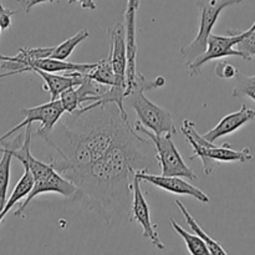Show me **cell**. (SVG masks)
Instances as JSON below:
<instances>
[{
	"label": "cell",
	"mask_w": 255,
	"mask_h": 255,
	"mask_svg": "<svg viewBox=\"0 0 255 255\" xmlns=\"http://www.w3.org/2000/svg\"><path fill=\"white\" fill-rule=\"evenodd\" d=\"M85 75L94 81L99 82V84L106 85V86H114L115 85V74L109 55H107L106 59L95 62V66Z\"/></svg>",
	"instance_id": "obj_19"
},
{
	"label": "cell",
	"mask_w": 255,
	"mask_h": 255,
	"mask_svg": "<svg viewBox=\"0 0 255 255\" xmlns=\"http://www.w3.org/2000/svg\"><path fill=\"white\" fill-rule=\"evenodd\" d=\"M134 174H136L137 178H139L141 181L148 182V183L153 184L157 188L164 189V191L171 192V193L174 194H179V196L193 197L197 201L202 202V203L204 204L211 202L209 197L207 196L202 189L193 186V184L188 183V182L184 181L182 177L163 176V174L158 176V174L148 173V171H137Z\"/></svg>",
	"instance_id": "obj_11"
},
{
	"label": "cell",
	"mask_w": 255,
	"mask_h": 255,
	"mask_svg": "<svg viewBox=\"0 0 255 255\" xmlns=\"http://www.w3.org/2000/svg\"><path fill=\"white\" fill-rule=\"evenodd\" d=\"M15 14H17L16 10H10L5 7L0 0V27L1 30H9L11 27V17Z\"/></svg>",
	"instance_id": "obj_24"
},
{
	"label": "cell",
	"mask_w": 255,
	"mask_h": 255,
	"mask_svg": "<svg viewBox=\"0 0 255 255\" xmlns=\"http://www.w3.org/2000/svg\"><path fill=\"white\" fill-rule=\"evenodd\" d=\"M29 72H35L41 77L45 85L44 89L50 94V101L59 99L65 90L81 84L82 76L85 75L77 71L66 72V75H56V72H46L39 69H31Z\"/></svg>",
	"instance_id": "obj_14"
},
{
	"label": "cell",
	"mask_w": 255,
	"mask_h": 255,
	"mask_svg": "<svg viewBox=\"0 0 255 255\" xmlns=\"http://www.w3.org/2000/svg\"><path fill=\"white\" fill-rule=\"evenodd\" d=\"M243 1L244 0H197V6L201 10L198 34L193 41L184 45L181 49V55L186 65L206 51L208 37L212 34L214 25L218 21L221 12L226 7L238 5Z\"/></svg>",
	"instance_id": "obj_5"
},
{
	"label": "cell",
	"mask_w": 255,
	"mask_h": 255,
	"mask_svg": "<svg viewBox=\"0 0 255 255\" xmlns=\"http://www.w3.org/2000/svg\"><path fill=\"white\" fill-rule=\"evenodd\" d=\"M16 1L20 5V7L24 10V12L29 14L35 5L42 4V2H50V4H52V2H55V0H16Z\"/></svg>",
	"instance_id": "obj_25"
},
{
	"label": "cell",
	"mask_w": 255,
	"mask_h": 255,
	"mask_svg": "<svg viewBox=\"0 0 255 255\" xmlns=\"http://www.w3.org/2000/svg\"><path fill=\"white\" fill-rule=\"evenodd\" d=\"M110 36V52L112 69L115 74L114 86L127 89V42L124 22H116L107 29Z\"/></svg>",
	"instance_id": "obj_10"
},
{
	"label": "cell",
	"mask_w": 255,
	"mask_h": 255,
	"mask_svg": "<svg viewBox=\"0 0 255 255\" xmlns=\"http://www.w3.org/2000/svg\"><path fill=\"white\" fill-rule=\"evenodd\" d=\"M32 184H34V178H32L31 172L27 168H24V174H22L20 181L16 183V186L14 187V191L10 194V198L6 199L4 208L0 212V224H1L2 219L6 217V214L9 213L10 209L14 206H16L22 198H25L30 193V191L32 188Z\"/></svg>",
	"instance_id": "obj_17"
},
{
	"label": "cell",
	"mask_w": 255,
	"mask_h": 255,
	"mask_svg": "<svg viewBox=\"0 0 255 255\" xmlns=\"http://www.w3.org/2000/svg\"><path fill=\"white\" fill-rule=\"evenodd\" d=\"M169 222H171V226H172V228L174 229V232H176L178 236H181L182 238H183L184 243H186V246H187V249H188V252L192 255L211 254L209 253L208 247L206 246V243H204V242L202 241L199 237H197L196 234H191L189 232H187L186 229L182 228V227L179 226V224L177 223L173 218L169 219Z\"/></svg>",
	"instance_id": "obj_18"
},
{
	"label": "cell",
	"mask_w": 255,
	"mask_h": 255,
	"mask_svg": "<svg viewBox=\"0 0 255 255\" xmlns=\"http://www.w3.org/2000/svg\"><path fill=\"white\" fill-rule=\"evenodd\" d=\"M0 34H1V27H0Z\"/></svg>",
	"instance_id": "obj_27"
},
{
	"label": "cell",
	"mask_w": 255,
	"mask_h": 255,
	"mask_svg": "<svg viewBox=\"0 0 255 255\" xmlns=\"http://www.w3.org/2000/svg\"><path fill=\"white\" fill-rule=\"evenodd\" d=\"M158 167L153 143L127 125L101 158L62 176L76 186L75 199L105 222L114 223L122 216H128L134 173Z\"/></svg>",
	"instance_id": "obj_1"
},
{
	"label": "cell",
	"mask_w": 255,
	"mask_h": 255,
	"mask_svg": "<svg viewBox=\"0 0 255 255\" xmlns=\"http://www.w3.org/2000/svg\"><path fill=\"white\" fill-rule=\"evenodd\" d=\"M255 119V111L254 110L249 109L247 105H242L241 110L233 114L227 115L226 117L219 121V124L217 125L214 128H212L211 131L206 132L202 136L209 142H214L218 138L223 136H228V134L233 133L237 129H239L241 127H243L244 125H247L248 122L253 121Z\"/></svg>",
	"instance_id": "obj_13"
},
{
	"label": "cell",
	"mask_w": 255,
	"mask_h": 255,
	"mask_svg": "<svg viewBox=\"0 0 255 255\" xmlns=\"http://www.w3.org/2000/svg\"><path fill=\"white\" fill-rule=\"evenodd\" d=\"M214 71L219 79H234L239 72L238 69H236L231 62L227 61H221L219 64H217Z\"/></svg>",
	"instance_id": "obj_23"
},
{
	"label": "cell",
	"mask_w": 255,
	"mask_h": 255,
	"mask_svg": "<svg viewBox=\"0 0 255 255\" xmlns=\"http://www.w3.org/2000/svg\"><path fill=\"white\" fill-rule=\"evenodd\" d=\"M174 204L178 207L179 211H181V213L183 214L184 219H186V223L188 224V227L192 229V232H193L197 237H199V238H201L202 241L206 243V246L208 247V249H209V253L214 254V255H226L227 254L226 249L221 246V243L217 241H214L212 237H209L208 234H207L206 232H204L203 229L199 227V224L197 223L196 219L192 217V214L189 213L188 209L184 207V204L182 203L179 199H176V201H174Z\"/></svg>",
	"instance_id": "obj_16"
},
{
	"label": "cell",
	"mask_w": 255,
	"mask_h": 255,
	"mask_svg": "<svg viewBox=\"0 0 255 255\" xmlns=\"http://www.w3.org/2000/svg\"><path fill=\"white\" fill-rule=\"evenodd\" d=\"M20 112L24 115V121L17 125V126H15L14 128L10 129V131H7L5 134H2L0 137V142L7 139L11 134L16 133L21 128L26 127L27 125H31L32 122H40L41 124V127L37 129L36 133L39 137H42L44 134L49 133L51 131L52 127L60 120V117L65 114V110L62 107L61 101L57 99L55 101H49L47 104L40 105V106L36 107H29V109L24 107V109L20 110Z\"/></svg>",
	"instance_id": "obj_8"
},
{
	"label": "cell",
	"mask_w": 255,
	"mask_h": 255,
	"mask_svg": "<svg viewBox=\"0 0 255 255\" xmlns=\"http://www.w3.org/2000/svg\"><path fill=\"white\" fill-rule=\"evenodd\" d=\"M133 128L138 133L144 134V137H147L153 143L163 176H177L191 179V181H196L197 176L183 161L181 153L178 152L173 139H172L173 134H156L147 129L138 121L136 122Z\"/></svg>",
	"instance_id": "obj_6"
},
{
	"label": "cell",
	"mask_w": 255,
	"mask_h": 255,
	"mask_svg": "<svg viewBox=\"0 0 255 255\" xmlns=\"http://www.w3.org/2000/svg\"><path fill=\"white\" fill-rule=\"evenodd\" d=\"M89 36H90L89 30L87 29L80 30L77 34L74 35V36L69 37V39L62 41L60 45L55 46L54 51H52L51 56L50 57H54V59H57V60H67L70 56H71L72 51L76 49L77 45L81 44L82 41H85Z\"/></svg>",
	"instance_id": "obj_20"
},
{
	"label": "cell",
	"mask_w": 255,
	"mask_h": 255,
	"mask_svg": "<svg viewBox=\"0 0 255 255\" xmlns=\"http://www.w3.org/2000/svg\"><path fill=\"white\" fill-rule=\"evenodd\" d=\"M237 80L234 87L233 97H249L255 102V75L254 76H246L238 72L234 77Z\"/></svg>",
	"instance_id": "obj_21"
},
{
	"label": "cell",
	"mask_w": 255,
	"mask_h": 255,
	"mask_svg": "<svg viewBox=\"0 0 255 255\" xmlns=\"http://www.w3.org/2000/svg\"><path fill=\"white\" fill-rule=\"evenodd\" d=\"M129 124L115 102L99 101L62 115L41 137L55 152L50 164L60 174L89 166L101 158Z\"/></svg>",
	"instance_id": "obj_2"
},
{
	"label": "cell",
	"mask_w": 255,
	"mask_h": 255,
	"mask_svg": "<svg viewBox=\"0 0 255 255\" xmlns=\"http://www.w3.org/2000/svg\"><path fill=\"white\" fill-rule=\"evenodd\" d=\"M141 182V179L137 178L136 174H134L133 182H132V203L129 221H134L136 223H138L142 227V229H143L142 236L144 238H148L157 249L164 251L166 246H164L163 242L159 238L156 226L152 223L151 212H149L148 203H147L146 198H144L143 193H142Z\"/></svg>",
	"instance_id": "obj_9"
},
{
	"label": "cell",
	"mask_w": 255,
	"mask_h": 255,
	"mask_svg": "<svg viewBox=\"0 0 255 255\" xmlns=\"http://www.w3.org/2000/svg\"><path fill=\"white\" fill-rule=\"evenodd\" d=\"M255 27V21L254 24L249 27L247 31H238V30H229L227 32V35H217V34H211L208 37V41H207V49L206 51L202 55H199L198 57L193 60L192 62H189L188 65H186L187 71L191 77L197 76V75L201 74L202 67L207 64L208 61L212 60L222 59V57L226 56H239L241 54L237 49L234 47L249 34Z\"/></svg>",
	"instance_id": "obj_7"
},
{
	"label": "cell",
	"mask_w": 255,
	"mask_h": 255,
	"mask_svg": "<svg viewBox=\"0 0 255 255\" xmlns=\"http://www.w3.org/2000/svg\"><path fill=\"white\" fill-rule=\"evenodd\" d=\"M75 2H79L81 5L82 9L87 10H96V4H95L94 0H67V5H72Z\"/></svg>",
	"instance_id": "obj_26"
},
{
	"label": "cell",
	"mask_w": 255,
	"mask_h": 255,
	"mask_svg": "<svg viewBox=\"0 0 255 255\" xmlns=\"http://www.w3.org/2000/svg\"><path fill=\"white\" fill-rule=\"evenodd\" d=\"M76 186H75L72 182H70L69 179L65 178L62 174H60L59 172L55 171L54 173L50 174V176L46 177L45 179L34 182L31 191H30V193L26 196V199L20 204L19 208L15 211L14 214L16 217L24 216V212L26 211L27 206H29L37 196H40V194L57 193L61 194V196L64 197H74L75 194H76Z\"/></svg>",
	"instance_id": "obj_12"
},
{
	"label": "cell",
	"mask_w": 255,
	"mask_h": 255,
	"mask_svg": "<svg viewBox=\"0 0 255 255\" xmlns=\"http://www.w3.org/2000/svg\"><path fill=\"white\" fill-rule=\"evenodd\" d=\"M95 64H75V62H67L65 60H57L54 57H44L32 61L29 67L24 69L21 74L29 72L31 69H39L46 72H72L77 71L81 74H87Z\"/></svg>",
	"instance_id": "obj_15"
},
{
	"label": "cell",
	"mask_w": 255,
	"mask_h": 255,
	"mask_svg": "<svg viewBox=\"0 0 255 255\" xmlns=\"http://www.w3.org/2000/svg\"><path fill=\"white\" fill-rule=\"evenodd\" d=\"M181 129L194 151V156L189 157V159H201L206 176L213 173L214 168L222 162L248 163L249 161H253L254 157L248 147L241 149V151H237V149L232 148V144L228 142L223 143L222 146H216L213 144V142L207 141L202 134H199L194 127V124L189 120H184Z\"/></svg>",
	"instance_id": "obj_4"
},
{
	"label": "cell",
	"mask_w": 255,
	"mask_h": 255,
	"mask_svg": "<svg viewBox=\"0 0 255 255\" xmlns=\"http://www.w3.org/2000/svg\"><path fill=\"white\" fill-rule=\"evenodd\" d=\"M166 85L164 77L158 76L154 80H147L143 74L137 71L133 85L124 99L129 107L134 110L138 122L156 134H176L172 115L167 110L157 106L144 96V91L158 89Z\"/></svg>",
	"instance_id": "obj_3"
},
{
	"label": "cell",
	"mask_w": 255,
	"mask_h": 255,
	"mask_svg": "<svg viewBox=\"0 0 255 255\" xmlns=\"http://www.w3.org/2000/svg\"><path fill=\"white\" fill-rule=\"evenodd\" d=\"M237 50L241 54L242 59L252 60L255 56V27L237 45Z\"/></svg>",
	"instance_id": "obj_22"
}]
</instances>
